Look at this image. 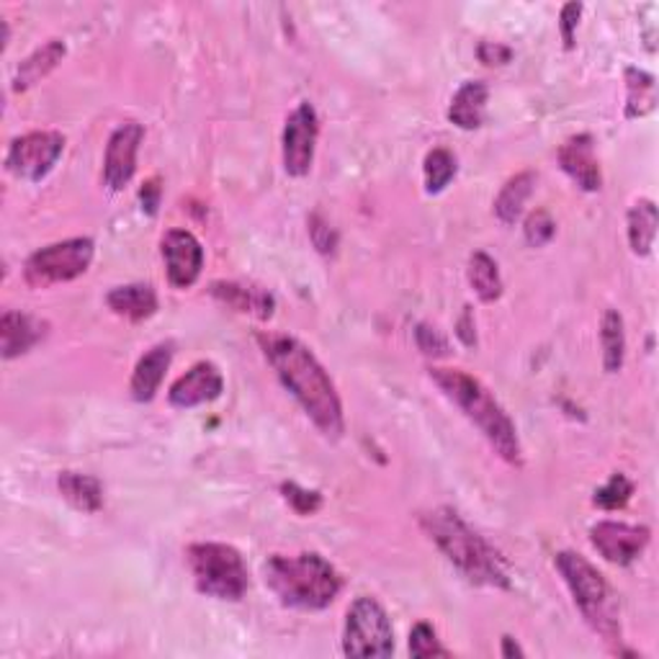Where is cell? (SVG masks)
Listing matches in <instances>:
<instances>
[{"label": "cell", "mask_w": 659, "mask_h": 659, "mask_svg": "<svg viewBox=\"0 0 659 659\" xmlns=\"http://www.w3.org/2000/svg\"><path fill=\"white\" fill-rule=\"evenodd\" d=\"M261 348L273 372L279 374L281 384L292 391L302 410L309 414V420L328 439H340V433H343V405H340L336 384H332L320 361L315 359V353L288 336H261Z\"/></svg>", "instance_id": "obj_1"}, {"label": "cell", "mask_w": 659, "mask_h": 659, "mask_svg": "<svg viewBox=\"0 0 659 659\" xmlns=\"http://www.w3.org/2000/svg\"><path fill=\"white\" fill-rule=\"evenodd\" d=\"M420 523L466 580L487 588H510L505 559L477 531L469 529L456 510L435 508L420 518Z\"/></svg>", "instance_id": "obj_2"}, {"label": "cell", "mask_w": 659, "mask_h": 659, "mask_svg": "<svg viewBox=\"0 0 659 659\" xmlns=\"http://www.w3.org/2000/svg\"><path fill=\"white\" fill-rule=\"evenodd\" d=\"M431 379L439 384L443 395L451 402L458 405L464 410L466 418L482 431V435L490 441V446L505 458L508 464H521V441H518V431L490 389L474 376L458 372V368H431Z\"/></svg>", "instance_id": "obj_3"}, {"label": "cell", "mask_w": 659, "mask_h": 659, "mask_svg": "<svg viewBox=\"0 0 659 659\" xmlns=\"http://www.w3.org/2000/svg\"><path fill=\"white\" fill-rule=\"evenodd\" d=\"M265 584L288 609L322 611L343 590V577L320 554H296V557H271L265 561Z\"/></svg>", "instance_id": "obj_4"}, {"label": "cell", "mask_w": 659, "mask_h": 659, "mask_svg": "<svg viewBox=\"0 0 659 659\" xmlns=\"http://www.w3.org/2000/svg\"><path fill=\"white\" fill-rule=\"evenodd\" d=\"M554 565H557L559 575L565 577L575 605L592 626V632L601 634L605 641H621L618 603L605 577L582 554L575 552H559Z\"/></svg>", "instance_id": "obj_5"}, {"label": "cell", "mask_w": 659, "mask_h": 659, "mask_svg": "<svg viewBox=\"0 0 659 659\" xmlns=\"http://www.w3.org/2000/svg\"><path fill=\"white\" fill-rule=\"evenodd\" d=\"M191 575L204 595L240 601L248 590V569L240 552L227 544H194L186 552Z\"/></svg>", "instance_id": "obj_6"}, {"label": "cell", "mask_w": 659, "mask_h": 659, "mask_svg": "<svg viewBox=\"0 0 659 659\" xmlns=\"http://www.w3.org/2000/svg\"><path fill=\"white\" fill-rule=\"evenodd\" d=\"M95 246L91 237H72V240L55 242L29 258L24 265V279L29 286L47 288L52 284H65L83 276L93 263Z\"/></svg>", "instance_id": "obj_7"}, {"label": "cell", "mask_w": 659, "mask_h": 659, "mask_svg": "<svg viewBox=\"0 0 659 659\" xmlns=\"http://www.w3.org/2000/svg\"><path fill=\"white\" fill-rule=\"evenodd\" d=\"M343 651L348 657H389L395 651V628L387 611L374 598H359L348 611Z\"/></svg>", "instance_id": "obj_8"}, {"label": "cell", "mask_w": 659, "mask_h": 659, "mask_svg": "<svg viewBox=\"0 0 659 659\" xmlns=\"http://www.w3.org/2000/svg\"><path fill=\"white\" fill-rule=\"evenodd\" d=\"M63 150L65 137L59 132H32V135L13 139L9 155H5V166L13 175L36 183L55 168Z\"/></svg>", "instance_id": "obj_9"}, {"label": "cell", "mask_w": 659, "mask_h": 659, "mask_svg": "<svg viewBox=\"0 0 659 659\" xmlns=\"http://www.w3.org/2000/svg\"><path fill=\"white\" fill-rule=\"evenodd\" d=\"M320 135V122L313 103H299L286 118L284 127V168L288 175L302 178L309 173L315 160V145Z\"/></svg>", "instance_id": "obj_10"}, {"label": "cell", "mask_w": 659, "mask_h": 659, "mask_svg": "<svg viewBox=\"0 0 659 659\" xmlns=\"http://www.w3.org/2000/svg\"><path fill=\"white\" fill-rule=\"evenodd\" d=\"M651 533L644 525H628L616 521H603L592 525L590 542L601 552V557L611 565L626 567L636 561L649 546Z\"/></svg>", "instance_id": "obj_11"}, {"label": "cell", "mask_w": 659, "mask_h": 659, "mask_svg": "<svg viewBox=\"0 0 659 659\" xmlns=\"http://www.w3.org/2000/svg\"><path fill=\"white\" fill-rule=\"evenodd\" d=\"M145 129L137 122L122 124L106 145V158H103V183L111 191H122L132 181L137 170V150L143 145Z\"/></svg>", "instance_id": "obj_12"}, {"label": "cell", "mask_w": 659, "mask_h": 659, "mask_svg": "<svg viewBox=\"0 0 659 659\" xmlns=\"http://www.w3.org/2000/svg\"><path fill=\"white\" fill-rule=\"evenodd\" d=\"M162 261H166L168 281L175 288L194 286L196 279L202 276L204 265L202 242L186 229H170L162 237Z\"/></svg>", "instance_id": "obj_13"}, {"label": "cell", "mask_w": 659, "mask_h": 659, "mask_svg": "<svg viewBox=\"0 0 659 659\" xmlns=\"http://www.w3.org/2000/svg\"><path fill=\"white\" fill-rule=\"evenodd\" d=\"M225 389V379H221L219 368L209 364V361H202V364L191 366L186 374L178 379L173 387L168 391V399L173 407H196L204 402H212L217 399Z\"/></svg>", "instance_id": "obj_14"}, {"label": "cell", "mask_w": 659, "mask_h": 659, "mask_svg": "<svg viewBox=\"0 0 659 659\" xmlns=\"http://www.w3.org/2000/svg\"><path fill=\"white\" fill-rule=\"evenodd\" d=\"M559 162L565 168V173L582 191H601V162L595 158V143H592L590 135L569 137L559 150Z\"/></svg>", "instance_id": "obj_15"}, {"label": "cell", "mask_w": 659, "mask_h": 659, "mask_svg": "<svg viewBox=\"0 0 659 659\" xmlns=\"http://www.w3.org/2000/svg\"><path fill=\"white\" fill-rule=\"evenodd\" d=\"M212 296L221 305L235 309V313L253 315L258 320H269L276 309L273 296L261 286L253 284H237V281H214L212 284Z\"/></svg>", "instance_id": "obj_16"}, {"label": "cell", "mask_w": 659, "mask_h": 659, "mask_svg": "<svg viewBox=\"0 0 659 659\" xmlns=\"http://www.w3.org/2000/svg\"><path fill=\"white\" fill-rule=\"evenodd\" d=\"M170 361H173V343H160L147 351L137 361L135 374H132V397L137 402H150L155 391L160 389L162 376H166Z\"/></svg>", "instance_id": "obj_17"}, {"label": "cell", "mask_w": 659, "mask_h": 659, "mask_svg": "<svg viewBox=\"0 0 659 659\" xmlns=\"http://www.w3.org/2000/svg\"><path fill=\"white\" fill-rule=\"evenodd\" d=\"M47 332V325L24 313H5L0 320V338H3V355L5 359H16L34 348Z\"/></svg>", "instance_id": "obj_18"}, {"label": "cell", "mask_w": 659, "mask_h": 659, "mask_svg": "<svg viewBox=\"0 0 659 659\" xmlns=\"http://www.w3.org/2000/svg\"><path fill=\"white\" fill-rule=\"evenodd\" d=\"M106 302L114 309V315L127 317L132 322H143L158 313V294L150 284L116 286L109 292Z\"/></svg>", "instance_id": "obj_19"}, {"label": "cell", "mask_w": 659, "mask_h": 659, "mask_svg": "<svg viewBox=\"0 0 659 659\" xmlns=\"http://www.w3.org/2000/svg\"><path fill=\"white\" fill-rule=\"evenodd\" d=\"M487 86L482 80H469L458 88L448 106V118L456 124L458 129H479L485 122L487 109Z\"/></svg>", "instance_id": "obj_20"}, {"label": "cell", "mask_w": 659, "mask_h": 659, "mask_svg": "<svg viewBox=\"0 0 659 659\" xmlns=\"http://www.w3.org/2000/svg\"><path fill=\"white\" fill-rule=\"evenodd\" d=\"M65 42L59 39H49L44 47H39L34 52V55H29L24 63L19 65L16 70V78H13V91L21 93V91H29V88L39 83L42 78H47L52 70L57 68L59 63H63L65 57Z\"/></svg>", "instance_id": "obj_21"}, {"label": "cell", "mask_w": 659, "mask_h": 659, "mask_svg": "<svg viewBox=\"0 0 659 659\" xmlns=\"http://www.w3.org/2000/svg\"><path fill=\"white\" fill-rule=\"evenodd\" d=\"M57 487L59 492H63V498L68 500L72 508L83 510V513H99L103 508V487L91 474L63 471L57 477Z\"/></svg>", "instance_id": "obj_22"}, {"label": "cell", "mask_w": 659, "mask_h": 659, "mask_svg": "<svg viewBox=\"0 0 659 659\" xmlns=\"http://www.w3.org/2000/svg\"><path fill=\"white\" fill-rule=\"evenodd\" d=\"M657 237V206L649 198H641L628 212V242L636 255H649Z\"/></svg>", "instance_id": "obj_23"}, {"label": "cell", "mask_w": 659, "mask_h": 659, "mask_svg": "<svg viewBox=\"0 0 659 659\" xmlns=\"http://www.w3.org/2000/svg\"><path fill=\"white\" fill-rule=\"evenodd\" d=\"M533 183H536V175L533 173H518L502 186L498 202H495V214H498L505 225H513V221L521 217L523 206L533 191Z\"/></svg>", "instance_id": "obj_24"}, {"label": "cell", "mask_w": 659, "mask_h": 659, "mask_svg": "<svg viewBox=\"0 0 659 659\" xmlns=\"http://www.w3.org/2000/svg\"><path fill=\"white\" fill-rule=\"evenodd\" d=\"M626 118H639L655 109L657 86L649 72L639 68H626Z\"/></svg>", "instance_id": "obj_25"}, {"label": "cell", "mask_w": 659, "mask_h": 659, "mask_svg": "<svg viewBox=\"0 0 659 659\" xmlns=\"http://www.w3.org/2000/svg\"><path fill=\"white\" fill-rule=\"evenodd\" d=\"M601 340H603V366L609 374L621 372L626 355V336H624V320L616 309H609L601 325Z\"/></svg>", "instance_id": "obj_26"}, {"label": "cell", "mask_w": 659, "mask_h": 659, "mask_svg": "<svg viewBox=\"0 0 659 659\" xmlns=\"http://www.w3.org/2000/svg\"><path fill=\"white\" fill-rule=\"evenodd\" d=\"M469 284L482 302H495L502 294V279L498 263L487 253H474L469 258Z\"/></svg>", "instance_id": "obj_27"}, {"label": "cell", "mask_w": 659, "mask_h": 659, "mask_svg": "<svg viewBox=\"0 0 659 659\" xmlns=\"http://www.w3.org/2000/svg\"><path fill=\"white\" fill-rule=\"evenodd\" d=\"M456 158L448 150H433L425 158V189L428 194H441L456 175Z\"/></svg>", "instance_id": "obj_28"}, {"label": "cell", "mask_w": 659, "mask_h": 659, "mask_svg": "<svg viewBox=\"0 0 659 659\" xmlns=\"http://www.w3.org/2000/svg\"><path fill=\"white\" fill-rule=\"evenodd\" d=\"M632 495H634V485L628 482L624 474H613L609 482H605L601 490L595 492L592 502L603 510H618V508H624L628 500H632Z\"/></svg>", "instance_id": "obj_29"}, {"label": "cell", "mask_w": 659, "mask_h": 659, "mask_svg": "<svg viewBox=\"0 0 659 659\" xmlns=\"http://www.w3.org/2000/svg\"><path fill=\"white\" fill-rule=\"evenodd\" d=\"M410 655L412 657H446L448 649L441 647L431 624H418L410 634Z\"/></svg>", "instance_id": "obj_30"}, {"label": "cell", "mask_w": 659, "mask_h": 659, "mask_svg": "<svg viewBox=\"0 0 659 659\" xmlns=\"http://www.w3.org/2000/svg\"><path fill=\"white\" fill-rule=\"evenodd\" d=\"M281 492H284V498L288 505H292L299 515H313L320 510L322 505V495L315 490H302L299 485L294 482H284L281 485Z\"/></svg>", "instance_id": "obj_31"}, {"label": "cell", "mask_w": 659, "mask_h": 659, "mask_svg": "<svg viewBox=\"0 0 659 659\" xmlns=\"http://www.w3.org/2000/svg\"><path fill=\"white\" fill-rule=\"evenodd\" d=\"M523 229H525V240H529L533 248H542L552 240L554 232H557V225H554L549 212L538 209V212H533L529 219H525Z\"/></svg>", "instance_id": "obj_32"}, {"label": "cell", "mask_w": 659, "mask_h": 659, "mask_svg": "<svg viewBox=\"0 0 659 659\" xmlns=\"http://www.w3.org/2000/svg\"><path fill=\"white\" fill-rule=\"evenodd\" d=\"M309 235H313L315 248L325 255L332 253V250H336V246H338V232L322 217H317V214L313 219H309Z\"/></svg>", "instance_id": "obj_33"}, {"label": "cell", "mask_w": 659, "mask_h": 659, "mask_svg": "<svg viewBox=\"0 0 659 659\" xmlns=\"http://www.w3.org/2000/svg\"><path fill=\"white\" fill-rule=\"evenodd\" d=\"M418 345L420 351L428 355H446L448 353V340L441 336L439 330L431 328V325H418Z\"/></svg>", "instance_id": "obj_34"}, {"label": "cell", "mask_w": 659, "mask_h": 659, "mask_svg": "<svg viewBox=\"0 0 659 659\" xmlns=\"http://www.w3.org/2000/svg\"><path fill=\"white\" fill-rule=\"evenodd\" d=\"M580 13H582L580 3H567L565 9H561L559 29H561V39H565L567 49L575 47V29H577V24H580Z\"/></svg>", "instance_id": "obj_35"}, {"label": "cell", "mask_w": 659, "mask_h": 659, "mask_svg": "<svg viewBox=\"0 0 659 659\" xmlns=\"http://www.w3.org/2000/svg\"><path fill=\"white\" fill-rule=\"evenodd\" d=\"M479 59H482L485 65H505L510 57H513V52L505 44L500 42H482L479 44Z\"/></svg>", "instance_id": "obj_36"}, {"label": "cell", "mask_w": 659, "mask_h": 659, "mask_svg": "<svg viewBox=\"0 0 659 659\" xmlns=\"http://www.w3.org/2000/svg\"><path fill=\"white\" fill-rule=\"evenodd\" d=\"M139 198H143V206L147 209V214H155L158 212V206H160V186H158V181H147L145 186H143V191H139Z\"/></svg>", "instance_id": "obj_37"}, {"label": "cell", "mask_w": 659, "mask_h": 659, "mask_svg": "<svg viewBox=\"0 0 659 659\" xmlns=\"http://www.w3.org/2000/svg\"><path fill=\"white\" fill-rule=\"evenodd\" d=\"M456 336L462 338V343L464 345H474L477 343V328H474V317H471V313H469V307L464 309V315H462V320H458V325H456Z\"/></svg>", "instance_id": "obj_38"}, {"label": "cell", "mask_w": 659, "mask_h": 659, "mask_svg": "<svg viewBox=\"0 0 659 659\" xmlns=\"http://www.w3.org/2000/svg\"><path fill=\"white\" fill-rule=\"evenodd\" d=\"M502 657H523V649L518 647L515 644V639H510V636H505V639H502Z\"/></svg>", "instance_id": "obj_39"}]
</instances>
